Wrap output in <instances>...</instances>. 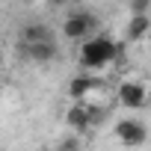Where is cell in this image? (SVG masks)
Returning <instances> with one entry per match:
<instances>
[{"label": "cell", "mask_w": 151, "mask_h": 151, "mask_svg": "<svg viewBox=\"0 0 151 151\" xmlns=\"http://www.w3.org/2000/svg\"><path fill=\"white\" fill-rule=\"evenodd\" d=\"M116 53H119V47H116V42H113L110 36H92V39H86L83 47H80V65H83L86 71H95V68L110 65V62L116 59Z\"/></svg>", "instance_id": "obj_1"}, {"label": "cell", "mask_w": 151, "mask_h": 151, "mask_svg": "<svg viewBox=\"0 0 151 151\" xmlns=\"http://www.w3.org/2000/svg\"><path fill=\"white\" fill-rule=\"evenodd\" d=\"M98 30V18L92 12H71L62 24V36L65 39H92V33Z\"/></svg>", "instance_id": "obj_2"}, {"label": "cell", "mask_w": 151, "mask_h": 151, "mask_svg": "<svg viewBox=\"0 0 151 151\" xmlns=\"http://www.w3.org/2000/svg\"><path fill=\"white\" fill-rule=\"evenodd\" d=\"M59 53L56 42H39V45H27V42H18V56H27L30 62H53Z\"/></svg>", "instance_id": "obj_3"}, {"label": "cell", "mask_w": 151, "mask_h": 151, "mask_svg": "<svg viewBox=\"0 0 151 151\" xmlns=\"http://www.w3.org/2000/svg\"><path fill=\"white\" fill-rule=\"evenodd\" d=\"M116 136L124 142V145H142L145 139H148V130H145V124L142 122H136V119H122V122H116Z\"/></svg>", "instance_id": "obj_4"}, {"label": "cell", "mask_w": 151, "mask_h": 151, "mask_svg": "<svg viewBox=\"0 0 151 151\" xmlns=\"http://www.w3.org/2000/svg\"><path fill=\"white\" fill-rule=\"evenodd\" d=\"M119 101L127 110H139L145 104V86L142 83H122L119 86Z\"/></svg>", "instance_id": "obj_5"}, {"label": "cell", "mask_w": 151, "mask_h": 151, "mask_svg": "<svg viewBox=\"0 0 151 151\" xmlns=\"http://www.w3.org/2000/svg\"><path fill=\"white\" fill-rule=\"evenodd\" d=\"M65 122H68V127H74V130H89V127H92L89 104H86V101H77V104L65 113Z\"/></svg>", "instance_id": "obj_6"}, {"label": "cell", "mask_w": 151, "mask_h": 151, "mask_svg": "<svg viewBox=\"0 0 151 151\" xmlns=\"http://www.w3.org/2000/svg\"><path fill=\"white\" fill-rule=\"evenodd\" d=\"M18 42H27V45L53 42V30H50L47 24H39V21H33V24H27V27L21 30V39H18Z\"/></svg>", "instance_id": "obj_7"}, {"label": "cell", "mask_w": 151, "mask_h": 151, "mask_svg": "<svg viewBox=\"0 0 151 151\" xmlns=\"http://www.w3.org/2000/svg\"><path fill=\"white\" fill-rule=\"evenodd\" d=\"M95 86H98V83L89 77V74H80V77H74V80L68 83V95H71L74 101H83V98H86V92H89V89H95Z\"/></svg>", "instance_id": "obj_8"}, {"label": "cell", "mask_w": 151, "mask_h": 151, "mask_svg": "<svg viewBox=\"0 0 151 151\" xmlns=\"http://www.w3.org/2000/svg\"><path fill=\"white\" fill-rule=\"evenodd\" d=\"M148 30H151V18H148V15H130V24H127V33H124V36H127L130 42H136V39H142Z\"/></svg>", "instance_id": "obj_9"}, {"label": "cell", "mask_w": 151, "mask_h": 151, "mask_svg": "<svg viewBox=\"0 0 151 151\" xmlns=\"http://www.w3.org/2000/svg\"><path fill=\"white\" fill-rule=\"evenodd\" d=\"M56 151H83V145H80L77 136H62L59 145H56Z\"/></svg>", "instance_id": "obj_10"}, {"label": "cell", "mask_w": 151, "mask_h": 151, "mask_svg": "<svg viewBox=\"0 0 151 151\" xmlns=\"http://www.w3.org/2000/svg\"><path fill=\"white\" fill-rule=\"evenodd\" d=\"M89 119H92V127H95V124H101L107 119V110L98 107V104H89Z\"/></svg>", "instance_id": "obj_11"}, {"label": "cell", "mask_w": 151, "mask_h": 151, "mask_svg": "<svg viewBox=\"0 0 151 151\" xmlns=\"http://www.w3.org/2000/svg\"><path fill=\"white\" fill-rule=\"evenodd\" d=\"M145 9H148V0H130V12L133 15H145Z\"/></svg>", "instance_id": "obj_12"}, {"label": "cell", "mask_w": 151, "mask_h": 151, "mask_svg": "<svg viewBox=\"0 0 151 151\" xmlns=\"http://www.w3.org/2000/svg\"><path fill=\"white\" fill-rule=\"evenodd\" d=\"M45 3H68V0H45Z\"/></svg>", "instance_id": "obj_13"}, {"label": "cell", "mask_w": 151, "mask_h": 151, "mask_svg": "<svg viewBox=\"0 0 151 151\" xmlns=\"http://www.w3.org/2000/svg\"><path fill=\"white\" fill-rule=\"evenodd\" d=\"M0 62H3V50H0Z\"/></svg>", "instance_id": "obj_14"}]
</instances>
